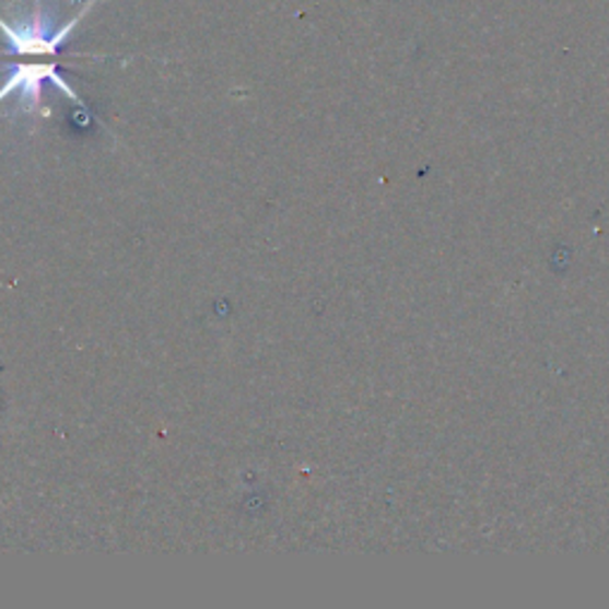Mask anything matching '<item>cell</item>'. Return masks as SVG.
Returning a JSON list of instances; mask_svg holds the SVG:
<instances>
[{
  "label": "cell",
  "mask_w": 609,
  "mask_h": 609,
  "mask_svg": "<svg viewBox=\"0 0 609 609\" xmlns=\"http://www.w3.org/2000/svg\"><path fill=\"white\" fill-rule=\"evenodd\" d=\"M96 5V0H89V3L79 10V15H74L70 22L52 30L50 17L46 15L44 5L40 0H36V5L30 10V15L15 20V22H5L0 20V32H3L5 40H8V50L15 52V56H58L60 46L65 44L70 34L74 32V26L89 15V10Z\"/></svg>",
  "instance_id": "cell-1"
}]
</instances>
